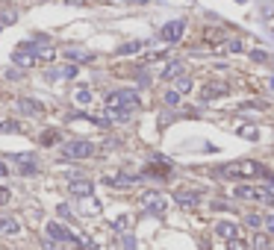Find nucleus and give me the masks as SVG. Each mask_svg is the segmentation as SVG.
<instances>
[{"mask_svg":"<svg viewBox=\"0 0 274 250\" xmlns=\"http://www.w3.org/2000/svg\"><path fill=\"white\" fill-rule=\"evenodd\" d=\"M227 250H248V242H242V239H233V242H227Z\"/></svg>","mask_w":274,"mask_h":250,"instance_id":"obj_25","label":"nucleus"},{"mask_svg":"<svg viewBox=\"0 0 274 250\" xmlns=\"http://www.w3.org/2000/svg\"><path fill=\"white\" fill-rule=\"evenodd\" d=\"M263 224H266V233H269V236H274V215H269Z\"/></svg>","mask_w":274,"mask_h":250,"instance_id":"obj_30","label":"nucleus"},{"mask_svg":"<svg viewBox=\"0 0 274 250\" xmlns=\"http://www.w3.org/2000/svg\"><path fill=\"white\" fill-rule=\"evenodd\" d=\"M136 106H139L136 92H115V94L106 97V109H109V115H115L118 121H127V115H130Z\"/></svg>","mask_w":274,"mask_h":250,"instance_id":"obj_2","label":"nucleus"},{"mask_svg":"<svg viewBox=\"0 0 274 250\" xmlns=\"http://www.w3.org/2000/svg\"><path fill=\"white\" fill-rule=\"evenodd\" d=\"M263 221H266V218H260V215H248V218H245V224L257 230V227H263Z\"/></svg>","mask_w":274,"mask_h":250,"instance_id":"obj_27","label":"nucleus"},{"mask_svg":"<svg viewBox=\"0 0 274 250\" xmlns=\"http://www.w3.org/2000/svg\"><path fill=\"white\" fill-rule=\"evenodd\" d=\"M3 174H9V168H6V165L0 162V177H3Z\"/></svg>","mask_w":274,"mask_h":250,"instance_id":"obj_34","label":"nucleus"},{"mask_svg":"<svg viewBox=\"0 0 274 250\" xmlns=\"http://www.w3.org/2000/svg\"><path fill=\"white\" fill-rule=\"evenodd\" d=\"M183 32H186V24H183V21H171V24H165V27L159 30V35H162L165 41H177Z\"/></svg>","mask_w":274,"mask_h":250,"instance_id":"obj_10","label":"nucleus"},{"mask_svg":"<svg viewBox=\"0 0 274 250\" xmlns=\"http://www.w3.org/2000/svg\"><path fill=\"white\" fill-rule=\"evenodd\" d=\"M41 245H44V250H56V245H53V242H50V239H44V242H41Z\"/></svg>","mask_w":274,"mask_h":250,"instance_id":"obj_33","label":"nucleus"},{"mask_svg":"<svg viewBox=\"0 0 274 250\" xmlns=\"http://www.w3.org/2000/svg\"><path fill=\"white\" fill-rule=\"evenodd\" d=\"M91 153H94V147H91V141H86V138H74V141H68L62 147V156H68V159H86Z\"/></svg>","mask_w":274,"mask_h":250,"instance_id":"obj_3","label":"nucleus"},{"mask_svg":"<svg viewBox=\"0 0 274 250\" xmlns=\"http://www.w3.org/2000/svg\"><path fill=\"white\" fill-rule=\"evenodd\" d=\"M145 206H148L151 212H165V200H162L159 194H153V191L145 194Z\"/></svg>","mask_w":274,"mask_h":250,"instance_id":"obj_16","label":"nucleus"},{"mask_svg":"<svg viewBox=\"0 0 274 250\" xmlns=\"http://www.w3.org/2000/svg\"><path fill=\"white\" fill-rule=\"evenodd\" d=\"M65 56H71V59H80V62H89V59H94L91 53H86V50H74V47H65Z\"/></svg>","mask_w":274,"mask_h":250,"instance_id":"obj_21","label":"nucleus"},{"mask_svg":"<svg viewBox=\"0 0 274 250\" xmlns=\"http://www.w3.org/2000/svg\"><path fill=\"white\" fill-rule=\"evenodd\" d=\"M47 236H50V239H56V242H74V245H80V242L71 236V230H68V227H62V224H56V221H50V224H47Z\"/></svg>","mask_w":274,"mask_h":250,"instance_id":"obj_5","label":"nucleus"},{"mask_svg":"<svg viewBox=\"0 0 274 250\" xmlns=\"http://www.w3.org/2000/svg\"><path fill=\"white\" fill-rule=\"evenodd\" d=\"M133 3H151V0H133Z\"/></svg>","mask_w":274,"mask_h":250,"instance_id":"obj_36","label":"nucleus"},{"mask_svg":"<svg viewBox=\"0 0 274 250\" xmlns=\"http://www.w3.org/2000/svg\"><path fill=\"white\" fill-rule=\"evenodd\" d=\"M12 59H15V65H21V68H32V65H38L35 53H30L27 47H18V50L12 53Z\"/></svg>","mask_w":274,"mask_h":250,"instance_id":"obj_13","label":"nucleus"},{"mask_svg":"<svg viewBox=\"0 0 274 250\" xmlns=\"http://www.w3.org/2000/svg\"><path fill=\"white\" fill-rule=\"evenodd\" d=\"M227 83H207L204 89H201V97L204 100H215V97H221V94H227Z\"/></svg>","mask_w":274,"mask_h":250,"instance_id":"obj_12","label":"nucleus"},{"mask_svg":"<svg viewBox=\"0 0 274 250\" xmlns=\"http://www.w3.org/2000/svg\"><path fill=\"white\" fill-rule=\"evenodd\" d=\"M251 56H254V59H257V62H269V53H263V50H254V53H251Z\"/></svg>","mask_w":274,"mask_h":250,"instance_id":"obj_31","label":"nucleus"},{"mask_svg":"<svg viewBox=\"0 0 274 250\" xmlns=\"http://www.w3.org/2000/svg\"><path fill=\"white\" fill-rule=\"evenodd\" d=\"M15 109H18V112H24V115H32V118L44 115V106H41V103H35V100H27V97H21V100L15 103Z\"/></svg>","mask_w":274,"mask_h":250,"instance_id":"obj_7","label":"nucleus"},{"mask_svg":"<svg viewBox=\"0 0 274 250\" xmlns=\"http://www.w3.org/2000/svg\"><path fill=\"white\" fill-rule=\"evenodd\" d=\"M236 194L242 197V200H269V191L266 188H254V186H242V188H236Z\"/></svg>","mask_w":274,"mask_h":250,"instance_id":"obj_11","label":"nucleus"},{"mask_svg":"<svg viewBox=\"0 0 274 250\" xmlns=\"http://www.w3.org/2000/svg\"><path fill=\"white\" fill-rule=\"evenodd\" d=\"M139 47H142V41H133V44H124V47H121V53H136Z\"/></svg>","mask_w":274,"mask_h":250,"instance_id":"obj_28","label":"nucleus"},{"mask_svg":"<svg viewBox=\"0 0 274 250\" xmlns=\"http://www.w3.org/2000/svg\"><path fill=\"white\" fill-rule=\"evenodd\" d=\"M165 103H171V106H174V103H180V94H177V92H165Z\"/></svg>","mask_w":274,"mask_h":250,"instance_id":"obj_29","label":"nucleus"},{"mask_svg":"<svg viewBox=\"0 0 274 250\" xmlns=\"http://www.w3.org/2000/svg\"><path fill=\"white\" fill-rule=\"evenodd\" d=\"M183 71H186V68H183L180 62H171L168 68H165V71H162V80H180Z\"/></svg>","mask_w":274,"mask_h":250,"instance_id":"obj_18","label":"nucleus"},{"mask_svg":"<svg viewBox=\"0 0 274 250\" xmlns=\"http://www.w3.org/2000/svg\"><path fill=\"white\" fill-rule=\"evenodd\" d=\"M68 3H74V6H77V3H83V0H68Z\"/></svg>","mask_w":274,"mask_h":250,"instance_id":"obj_35","label":"nucleus"},{"mask_svg":"<svg viewBox=\"0 0 274 250\" xmlns=\"http://www.w3.org/2000/svg\"><path fill=\"white\" fill-rule=\"evenodd\" d=\"M218 174H221V177H230V180H257V177H269L266 165H260V162H254V159L224 165V168H218Z\"/></svg>","mask_w":274,"mask_h":250,"instance_id":"obj_1","label":"nucleus"},{"mask_svg":"<svg viewBox=\"0 0 274 250\" xmlns=\"http://www.w3.org/2000/svg\"><path fill=\"white\" fill-rule=\"evenodd\" d=\"M74 100H77V103H89L91 100V89L89 86H77V89H74Z\"/></svg>","mask_w":274,"mask_h":250,"instance_id":"obj_20","label":"nucleus"},{"mask_svg":"<svg viewBox=\"0 0 274 250\" xmlns=\"http://www.w3.org/2000/svg\"><path fill=\"white\" fill-rule=\"evenodd\" d=\"M174 200L186 206V209H195L198 203H201V191H192V188H177L174 191Z\"/></svg>","mask_w":274,"mask_h":250,"instance_id":"obj_4","label":"nucleus"},{"mask_svg":"<svg viewBox=\"0 0 274 250\" xmlns=\"http://www.w3.org/2000/svg\"><path fill=\"white\" fill-rule=\"evenodd\" d=\"M239 135H242V138H251V141H254V138H257V129H254V126H239Z\"/></svg>","mask_w":274,"mask_h":250,"instance_id":"obj_26","label":"nucleus"},{"mask_svg":"<svg viewBox=\"0 0 274 250\" xmlns=\"http://www.w3.org/2000/svg\"><path fill=\"white\" fill-rule=\"evenodd\" d=\"M9 197H12V194H9V188L0 186V203H9Z\"/></svg>","mask_w":274,"mask_h":250,"instance_id":"obj_32","label":"nucleus"},{"mask_svg":"<svg viewBox=\"0 0 274 250\" xmlns=\"http://www.w3.org/2000/svg\"><path fill=\"white\" fill-rule=\"evenodd\" d=\"M68 191H71L74 197H89L91 194V183L89 180H71V183H68Z\"/></svg>","mask_w":274,"mask_h":250,"instance_id":"obj_14","label":"nucleus"},{"mask_svg":"<svg viewBox=\"0 0 274 250\" xmlns=\"http://www.w3.org/2000/svg\"><path fill=\"white\" fill-rule=\"evenodd\" d=\"M50 77H62V80H74L77 77V65H62V68H56Z\"/></svg>","mask_w":274,"mask_h":250,"instance_id":"obj_19","label":"nucleus"},{"mask_svg":"<svg viewBox=\"0 0 274 250\" xmlns=\"http://www.w3.org/2000/svg\"><path fill=\"white\" fill-rule=\"evenodd\" d=\"M106 186H115V188H133L139 183V177H130V174H112V177H103Z\"/></svg>","mask_w":274,"mask_h":250,"instance_id":"obj_6","label":"nucleus"},{"mask_svg":"<svg viewBox=\"0 0 274 250\" xmlns=\"http://www.w3.org/2000/svg\"><path fill=\"white\" fill-rule=\"evenodd\" d=\"M21 233V224L15 218H0V236H18Z\"/></svg>","mask_w":274,"mask_h":250,"instance_id":"obj_15","label":"nucleus"},{"mask_svg":"<svg viewBox=\"0 0 274 250\" xmlns=\"http://www.w3.org/2000/svg\"><path fill=\"white\" fill-rule=\"evenodd\" d=\"M215 233H218L224 242H233V239H239V227H236L233 221H218V224H215Z\"/></svg>","mask_w":274,"mask_h":250,"instance_id":"obj_8","label":"nucleus"},{"mask_svg":"<svg viewBox=\"0 0 274 250\" xmlns=\"http://www.w3.org/2000/svg\"><path fill=\"white\" fill-rule=\"evenodd\" d=\"M251 248L254 250H272V236H269V233H257V236L251 239Z\"/></svg>","mask_w":274,"mask_h":250,"instance_id":"obj_17","label":"nucleus"},{"mask_svg":"<svg viewBox=\"0 0 274 250\" xmlns=\"http://www.w3.org/2000/svg\"><path fill=\"white\" fill-rule=\"evenodd\" d=\"M204 38H207V41H224V32L221 30H207L204 32Z\"/></svg>","mask_w":274,"mask_h":250,"instance_id":"obj_24","label":"nucleus"},{"mask_svg":"<svg viewBox=\"0 0 274 250\" xmlns=\"http://www.w3.org/2000/svg\"><path fill=\"white\" fill-rule=\"evenodd\" d=\"M56 138H59V132H56V129H44V132H41V138H38V141H41V144H44V147H50V144H56Z\"/></svg>","mask_w":274,"mask_h":250,"instance_id":"obj_22","label":"nucleus"},{"mask_svg":"<svg viewBox=\"0 0 274 250\" xmlns=\"http://www.w3.org/2000/svg\"><path fill=\"white\" fill-rule=\"evenodd\" d=\"M174 92H177V94L192 92V80H189V77H180V80H177V89H174Z\"/></svg>","mask_w":274,"mask_h":250,"instance_id":"obj_23","label":"nucleus"},{"mask_svg":"<svg viewBox=\"0 0 274 250\" xmlns=\"http://www.w3.org/2000/svg\"><path fill=\"white\" fill-rule=\"evenodd\" d=\"M12 162L21 168V174H38V165H35V159L30 156V153H18V156H12Z\"/></svg>","mask_w":274,"mask_h":250,"instance_id":"obj_9","label":"nucleus"}]
</instances>
